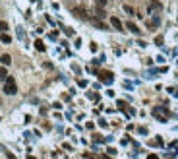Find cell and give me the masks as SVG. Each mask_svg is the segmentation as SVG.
<instances>
[{"mask_svg": "<svg viewBox=\"0 0 178 159\" xmlns=\"http://www.w3.org/2000/svg\"><path fill=\"white\" fill-rule=\"evenodd\" d=\"M99 82H103V83H107V85H108V83L114 82V74H112V72H107V70L99 72Z\"/></svg>", "mask_w": 178, "mask_h": 159, "instance_id": "obj_3", "label": "cell"}, {"mask_svg": "<svg viewBox=\"0 0 178 159\" xmlns=\"http://www.w3.org/2000/svg\"><path fill=\"white\" fill-rule=\"evenodd\" d=\"M93 140H95V142H103V136H99V134H95V136H93Z\"/></svg>", "mask_w": 178, "mask_h": 159, "instance_id": "obj_21", "label": "cell"}, {"mask_svg": "<svg viewBox=\"0 0 178 159\" xmlns=\"http://www.w3.org/2000/svg\"><path fill=\"white\" fill-rule=\"evenodd\" d=\"M105 16H107V14H105V10H103V8H97V18H99V19H103Z\"/></svg>", "mask_w": 178, "mask_h": 159, "instance_id": "obj_12", "label": "cell"}, {"mask_svg": "<svg viewBox=\"0 0 178 159\" xmlns=\"http://www.w3.org/2000/svg\"><path fill=\"white\" fill-rule=\"evenodd\" d=\"M147 159H159V155L157 153H151V155H147Z\"/></svg>", "mask_w": 178, "mask_h": 159, "instance_id": "obj_23", "label": "cell"}, {"mask_svg": "<svg viewBox=\"0 0 178 159\" xmlns=\"http://www.w3.org/2000/svg\"><path fill=\"white\" fill-rule=\"evenodd\" d=\"M159 8H161L159 2H153V4H149V12H153V10H159Z\"/></svg>", "mask_w": 178, "mask_h": 159, "instance_id": "obj_11", "label": "cell"}, {"mask_svg": "<svg viewBox=\"0 0 178 159\" xmlns=\"http://www.w3.org/2000/svg\"><path fill=\"white\" fill-rule=\"evenodd\" d=\"M77 83H79V87H85V85H87V82H85V80H79Z\"/></svg>", "mask_w": 178, "mask_h": 159, "instance_id": "obj_22", "label": "cell"}, {"mask_svg": "<svg viewBox=\"0 0 178 159\" xmlns=\"http://www.w3.org/2000/svg\"><path fill=\"white\" fill-rule=\"evenodd\" d=\"M0 62L4 64V66H8V64L12 62V56H10V54H2V56H0Z\"/></svg>", "mask_w": 178, "mask_h": 159, "instance_id": "obj_7", "label": "cell"}, {"mask_svg": "<svg viewBox=\"0 0 178 159\" xmlns=\"http://www.w3.org/2000/svg\"><path fill=\"white\" fill-rule=\"evenodd\" d=\"M124 12H126V14H134V8H130V6H124Z\"/></svg>", "mask_w": 178, "mask_h": 159, "instance_id": "obj_20", "label": "cell"}, {"mask_svg": "<svg viewBox=\"0 0 178 159\" xmlns=\"http://www.w3.org/2000/svg\"><path fill=\"white\" fill-rule=\"evenodd\" d=\"M6 29H8V23L6 21H0V33H6Z\"/></svg>", "mask_w": 178, "mask_h": 159, "instance_id": "obj_15", "label": "cell"}, {"mask_svg": "<svg viewBox=\"0 0 178 159\" xmlns=\"http://www.w3.org/2000/svg\"><path fill=\"white\" fill-rule=\"evenodd\" d=\"M64 33H66V35H68V37H72V35H74V31H72L70 27H64Z\"/></svg>", "mask_w": 178, "mask_h": 159, "instance_id": "obj_19", "label": "cell"}, {"mask_svg": "<svg viewBox=\"0 0 178 159\" xmlns=\"http://www.w3.org/2000/svg\"><path fill=\"white\" fill-rule=\"evenodd\" d=\"M95 4H97V6H99V8H103V6H105V4H107V0H95Z\"/></svg>", "mask_w": 178, "mask_h": 159, "instance_id": "obj_18", "label": "cell"}, {"mask_svg": "<svg viewBox=\"0 0 178 159\" xmlns=\"http://www.w3.org/2000/svg\"><path fill=\"white\" fill-rule=\"evenodd\" d=\"M172 93H174V95L178 97V87H176V89H172Z\"/></svg>", "mask_w": 178, "mask_h": 159, "instance_id": "obj_26", "label": "cell"}, {"mask_svg": "<svg viewBox=\"0 0 178 159\" xmlns=\"http://www.w3.org/2000/svg\"><path fill=\"white\" fill-rule=\"evenodd\" d=\"M18 37L21 39V41H25V31H23L21 27H18Z\"/></svg>", "mask_w": 178, "mask_h": 159, "instance_id": "obj_13", "label": "cell"}, {"mask_svg": "<svg viewBox=\"0 0 178 159\" xmlns=\"http://www.w3.org/2000/svg\"><path fill=\"white\" fill-rule=\"evenodd\" d=\"M93 25H95L97 29H107V25H105L103 21H99V19H93Z\"/></svg>", "mask_w": 178, "mask_h": 159, "instance_id": "obj_9", "label": "cell"}, {"mask_svg": "<svg viewBox=\"0 0 178 159\" xmlns=\"http://www.w3.org/2000/svg\"><path fill=\"white\" fill-rule=\"evenodd\" d=\"M35 49L43 52V51H44V43H43V41H35Z\"/></svg>", "mask_w": 178, "mask_h": 159, "instance_id": "obj_10", "label": "cell"}, {"mask_svg": "<svg viewBox=\"0 0 178 159\" xmlns=\"http://www.w3.org/2000/svg\"><path fill=\"white\" fill-rule=\"evenodd\" d=\"M0 39H2V43H12V37H10V35H8V33H0Z\"/></svg>", "mask_w": 178, "mask_h": 159, "instance_id": "obj_8", "label": "cell"}, {"mask_svg": "<svg viewBox=\"0 0 178 159\" xmlns=\"http://www.w3.org/2000/svg\"><path fill=\"white\" fill-rule=\"evenodd\" d=\"M110 23H112V27H114L116 31H122V21L118 18H110Z\"/></svg>", "mask_w": 178, "mask_h": 159, "instance_id": "obj_5", "label": "cell"}, {"mask_svg": "<svg viewBox=\"0 0 178 159\" xmlns=\"http://www.w3.org/2000/svg\"><path fill=\"white\" fill-rule=\"evenodd\" d=\"M126 27H128V29H130L132 33H136V35H140V27L136 25V23H130V21H128V23H126Z\"/></svg>", "mask_w": 178, "mask_h": 159, "instance_id": "obj_6", "label": "cell"}, {"mask_svg": "<svg viewBox=\"0 0 178 159\" xmlns=\"http://www.w3.org/2000/svg\"><path fill=\"white\" fill-rule=\"evenodd\" d=\"M8 78V72H6V68H0V80H6Z\"/></svg>", "mask_w": 178, "mask_h": 159, "instance_id": "obj_14", "label": "cell"}, {"mask_svg": "<svg viewBox=\"0 0 178 159\" xmlns=\"http://www.w3.org/2000/svg\"><path fill=\"white\" fill-rule=\"evenodd\" d=\"M159 23H161V19H159V18H153L149 25H151V27H157V25H159Z\"/></svg>", "mask_w": 178, "mask_h": 159, "instance_id": "obj_16", "label": "cell"}, {"mask_svg": "<svg viewBox=\"0 0 178 159\" xmlns=\"http://www.w3.org/2000/svg\"><path fill=\"white\" fill-rule=\"evenodd\" d=\"M153 115L157 116L161 122H166V116H168V109H166V107H155V109H153Z\"/></svg>", "mask_w": 178, "mask_h": 159, "instance_id": "obj_2", "label": "cell"}, {"mask_svg": "<svg viewBox=\"0 0 178 159\" xmlns=\"http://www.w3.org/2000/svg\"><path fill=\"white\" fill-rule=\"evenodd\" d=\"M4 91H6L8 95H14V93L18 91V85H16V80H14L12 76H8L6 80H4Z\"/></svg>", "mask_w": 178, "mask_h": 159, "instance_id": "obj_1", "label": "cell"}, {"mask_svg": "<svg viewBox=\"0 0 178 159\" xmlns=\"http://www.w3.org/2000/svg\"><path fill=\"white\" fill-rule=\"evenodd\" d=\"M149 144H151V146H163V140H161V138H157V140H151Z\"/></svg>", "mask_w": 178, "mask_h": 159, "instance_id": "obj_17", "label": "cell"}, {"mask_svg": "<svg viewBox=\"0 0 178 159\" xmlns=\"http://www.w3.org/2000/svg\"><path fill=\"white\" fill-rule=\"evenodd\" d=\"M6 155H8V159H16V157L12 155V153H8V151H6Z\"/></svg>", "mask_w": 178, "mask_h": 159, "instance_id": "obj_25", "label": "cell"}, {"mask_svg": "<svg viewBox=\"0 0 178 159\" xmlns=\"http://www.w3.org/2000/svg\"><path fill=\"white\" fill-rule=\"evenodd\" d=\"M74 14H76V18H79V19H87V10H85V8H74Z\"/></svg>", "mask_w": 178, "mask_h": 159, "instance_id": "obj_4", "label": "cell"}, {"mask_svg": "<svg viewBox=\"0 0 178 159\" xmlns=\"http://www.w3.org/2000/svg\"><path fill=\"white\" fill-rule=\"evenodd\" d=\"M155 43H157V45L161 47V45H163V37H157V39H155Z\"/></svg>", "mask_w": 178, "mask_h": 159, "instance_id": "obj_24", "label": "cell"}]
</instances>
